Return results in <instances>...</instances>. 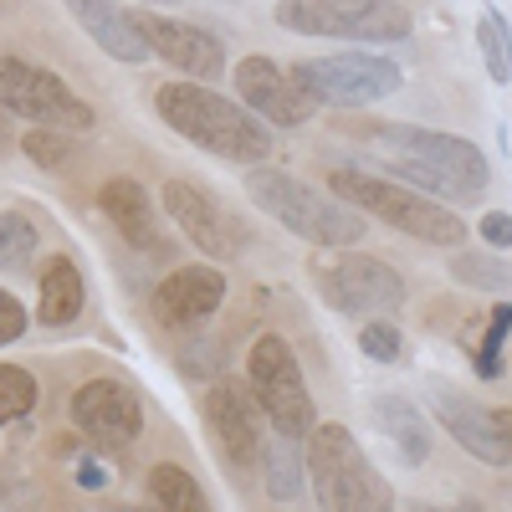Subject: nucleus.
<instances>
[{
	"instance_id": "obj_1",
	"label": "nucleus",
	"mask_w": 512,
	"mask_h": 512,
	"mask_svg": "<svg viewBox=\"0 0 512 512\" xmlns=\"http://www.w3.org/2000/svg\"><path fill=\"white\" fill-rule=\"evenodd\" d=\"M354 139H364L379 164L395 180L451 200V205H477L492 185V164L487 154L461 139V134H441V128H415V123H390V118H354L344 123Z\"/></svg>"
},
{
	"instance_id": "obj_2",
	"label": "nucleus",
	"mask_w": 512,
	"mask_h": 512,
	"mask_svg": "<svg viewBox=\"0 0 512 512\" xmlns=\"http://www.w3.org/2000/svg\"><path fill=\"white\" fill-rule=\"evenodd\" d=\"M154 113L175 128V134L216 159L231 164H262L272 154V128L256 118L246 103L216 93L210 82H159L154 88Z\"/></svg>"
},
{
	"instance_id": "obj_3",
	"label": "nucleus",
	"mask_w": 512,
	"mask_h": 512,
	"mask_svg": "<svg viewBox=\"0 0 512 512\" xmlns=\"http://www.w3.org/2000/svg\"><path fill=\"white\" fill-rule=\"evenodd\" d=\"M246 195L251 205L272 216L277 226H287L292 236H303L313 246H359L369 236V216L354 210L349 200H338L333 190H313L308 180L287 175V169H267L251 164L246 169Z\"/></svg>"
},
{
	"instance_id": "obj_4",
	"label": "nucleus",
	"mask_w": 512,
	"mask_h": 512,
	"mask_svg": "<svg viewBox=\"0 0 512 512\" xmlns=\"http://www.w3.org/2000/svg\"><path fill=\"white\" fill-rule=\"evenodd\" d=\"M328 190L338 200H349L354 210H364V216L384 221L390 231H400V236H415L425 246H446V251L466 246V221L456 210L441 205L436 195L405 185V180H384V175H369L359 164H344L328 175Z\"/></svg>"
},
{
	"instance_id": "obj_5",
	"label": "nucleus",
	"mask_w": 512,
	"mask_h": 512,
	"mask_svg": "<svg viewBox=\"0 0 512 512\" xmlns=\"http://www.w3.org/2000/svg\"><path fill=\"white\" fill-rule=\"evenodd\" d=\"M303 456H308V487H313V502L318 507H333V512H384L395 507V492L384 482L369 456L359 451L349 425H313L303 436Z\"/></svg>"
},
{
	"instance_id": "obj_6",
	"label": "nucleus",
	"mask_w": 512,
	"mask_h": 512,
	"mask_svg": "<svg viewBox=\"0 0 512 512\" xmlns=\"http://www.w3.org/2000/svg\"><path fill=\"white\" fill-rule=\"evenodd\" d=\"M277 26L297 36H328V41H410L415 16L405 0H277Z\"/></svg>"
},
{
	"instance_id": "obj_7",
	"label": "nucleus",
	"mask_w": 512,
	"mask_h": 512,
	"mask_svg": "<svg viewBox=\"0 0 512 512\" xmlns=\"http://www.w3.org/2000/svg\"><path fill=\"white\" fill-rule=\"evenodd\" d=\"M313 282H318L323 303L333 313H349V318H390L405 308V277L369 251H349V246L318 251Z\"/></svg>"
},
{
	"instance_id": "obj_8",
	"label": "nucleus",
	"mask_w": 512,
	"mask_h": 512,
	"mask_svg": "<svg viewBox=\"0 0 512 512\" xmlns=\"http://www.w3.org/2000/svg\"><path fill=\"white\" fill-rule=\"evenodd\" d=\"M318 108H374L405 88L400 62L379 52H333V57H303L287 67Z\"/></svg>"
},
{
	"instance_id": "obj_9",
	"label": "nucleus",
	"mask_w": 512,
	"mask_h": 512,
	"mask_svg": "<svg viewBox=\"0 0 512 512\" xmlns=\"http://www.w3.org/2000/svg\"><path fill=\"white\" fill-rule=\"evenodd\" d=\"M246 384H251V400L262 405V415L272 420V431L303 441L313 425H318L313 390H308L303 369H297V354L287 349L282 333H262L251 344V354H246Z\"/></svg>"
},
{
	"instance_id": "obj_10",
	"label": "nucleus",
	"mask_w": 512,
	"mask_h": 512,
	"mask_svg": "<svg viewBox=\"0 0 512 512\" xmlns=\"http://www.w3.org/2000/svg\"><path fill=\"white\" fill-rule=\"evenodd\" d=\"M0 108L26 118V123L67 128V134H88L98 123L93 108L82 103L52 67H36L26 57H11V52H0Z\"/></svg>"
},
{
	"instance_id": "obj_11",
	"label": "nucleus",
	"mask_w": 512,
	"mask_h": 512,
	"mask_svg": "<svg viewBox=\"0 0 512 512\" xmlns=\"http://www.w3.org/2000/svg\"><path fill=\"white\" fill-rule=\"evenodd\" d=\"M164 210H169V221H175L185 231V241L210 256V262H241V256L251 251V226L241 216H231V210L200 190L195 180H164Z\"/></svg>"
},
{
	"instance_id": "obj_12",
	"label": "nucleus",
	"mask_w": 512,
	"mask_h": 512,
	"mask_svg": "<svg viewBox=\"0 0 512 512\" xmlns=\"http://www.w3.org/2000/svg\"><path fill=\"white\" fill-rule=\"evenodd\" d=\"M67 415L98 451H123V446H134L144 436V400L118 379L77 384L72 400H67Z\"/></svg>"
},
{
	"instance_id": "obj_13",
	"label": "nucleus",
	"mask_w": 512,
	"mask_h": 512,
	"mask_svg": "<svg viewBox=\"0 0 512 512\" xmlns=\"http://www.w3.org/2000/svg\"><path fill=\"white\" fill-rule=\"evenodd\" d=\"M205 431L231 472H251L262 461V405L251 400L241 379H216L205 390Z\"/></svg>"
},
{
	"instance_id": "obj_14",
	"label": "nucleus",
	"mask_w": 512,
	"mask_h": 512,
	"mask_svg": "<svg viewBox=\"0 0 512 512\" xmlns=\"http://www.w3.org/2000/svg\"><path fill=\"white\" fill-rule=\"evenodd\" d=\"M226 272L221 262H190V267H175L149 297V308H154V323L169 328V333H190L200 328L205 318H216V308L226 303Z\"/></svg>"
},
{
	"instance_id": "obj_15",
	"label": "nucleus",
	"mask_w": 512,
	"mask_h": 512,
	"mask_svg": "<svg viewBox=\"0 0 512 512\" xmlns=\"http://www.w3.org/2000/svg\"><path fill=\"white\" fill-rule=\"evenodd\" d=\"M231 77H236V98H241L256 118H262V123L303 128V123H313V113H318L313 93H308L292 72H282L272 57H241Z\"/></svg>"
},
{
	"instance_id": "obj_16",
	"label": "nucleus",
	"mask_w": 512,
	"mask_h": 512,
	"mask_svg": "<svg viewBox=\"0 0 512 512\" xmlns=\"http://www.w3.org/2000/svg\"><path fill=\"white\" fill-rule=\"evenodd\" d=\"M139 26L149 36L154 57H164L169 67H180L185 77H200V82H216L226 72V47L205 26H190V21H175V16H159V11H139Z\"/></svg>"
},
{
	"instance_id": "obj_17",
	"label": "nucleus",
	"mask_w": 512,
	"mask_h": 512,
	"mask_svg": "<svg viewBox=\"0 0 512 512\" xmlns=\"http://www.w3.org/2000/svg\"><path fill=\"white\" fill-rule=\"evenodd\" d=\"M436 420L451 431V441L466 451V456H477L482 466H512V441L502 431V415L492 405H477V400H466L456 390H441L436 384Z\"/></svg>"
},
{
	"instance_id": "obj_18",
	"label": "nucleus",
	"mask_w": 512,
	"mask_h": 512,
	"mask_svg": "<svg viewBox=\"0 0 512 512\" xmlns=\"http://www.w3.org/2000/svg\"><path fill=\"white\" fill-rule=\"evenodd\" d=\"M98 210L108 216V226L123 236V246H134V251H144V256L169 251L164 226H159V205H154V195H149L139 180H128V175L103 180V190H98Z\"/></svg>"
},
{
	"instance_id": "obj_19",
	"label": "nucleus",
	"mask_w": 512,
	"mask_h": 512,
	"mask_svg": "<svg viewBox=\"0 0 512 512\" xmlns=\"http://www.w3.org/2000/svg\"><path fill=\"white\" fill-rule=\"evenodd\" d=\"M67 11H72V21L88 31L113 62L139 67V62L154 57L149 36H144V26H139V11H128L123 0H67Z\"/></svg>"
},
{
	"instance_id": "obj_20",
	"label": "nucleus",
	"mask_w": 512,
	"mask_h": 512,
	"mask_svg": "<svg viewBox=\"0 0 512 512\" xmlns=\"http://www.w3.org/2000/svg\"><path fill=\"white\" fill-rule=\"evenodd\" d=\"M369 420H374V431L400 451V461H410V466L431 461V425H425V415L405 395H374Z\"/></svg>"
},
{
	"instance_id": "obj_21",
	"label": "nucleus",
	"mask_w": 512,
	"mask_h": 512,
	"mask_svg": "<svg viewBox=\"0 0 512 512\" xmlns=\"http://www.w3.org/2000/svg\"><path fill=\"white\" fill-rule=\"evenodd\" d=\"M82 303H88V287H82L77 262L72 256H47V262H41V282H36V318H41V328L77 323Z\"/></svg>"
},
{
	"instance_id": "obj_22",
	"label": "nucleus",
	"mask_w": 512,
	"mask_h": 512,
	"mask_svg": "<svg viewBox=\"0 0 512 512\" xmlns=\"http://www.w3.org/2000/svg\"><path fill=\"white\" fill-rule=\"evenodd\" d=\"M262 482H267V497L277 507H287V502H297L308 492V456H303V446H297V436L272 431L262 441Z\"/></svg>"
},
{
	"instance_id": "obj_23",
	"label": "nucleus",
	"mask_w": 512,
	"mask_h": 512,
	"mask_svg": "<svg viewBox=\"0 0 512 512\" xmlns=\"http://www.w3.org/2000/svg\"><path fill=\"white\" fill-rule=\"evenodd\" d=\"M451 277H456V287L512 297V262L497 246H487V251H451Z\"/></svg>"
},
{
	"instance_id": "obj_24",
	"label": "nucleus",
	"mask_w": 512,
	"mask_h": 512,
	"mask_svg": "<svg viewBox=\"0 0 512 512\" xmlns=\"http://www.w3.org/2000/svg\"><path fill=\"white\" fill-rule=\"evenodd\" d=\"M144 492H149V502H154V507H169V512H205V507H210V502H205V492H200V482L185 472V466H175V461L149 466Z\"/></svg>"
},
{
	"instance_id": "obj_25",
	"label": "nucleus",
	"mask_w": 512,
	"mask_h": 512,
	"mask_svg": "<svg viewBox=\"0 0 512 512\" xmlns=\"http://www.w3.org/2000/svg\"><path fill=\"white\" fill-rule=\"evenodd\" d=\"M36 246H41V236L21 210H0V277L26 272L36 262Z\"/></svg>"
},
{
	"instance_id": "obj_26",
	"label": "nucleus",
	"mask_w": 512,
	"mask_h": 512,
	"mask_svg": "<svg viewBox=\"0 0 512 512\" xmlns=\"http://www.w3.org/2000/svg\"><path fill=\"white\" fill-rule=\"evenodd\" d=\"M36 400H41L36 374L21 369V364H0V431L16 425V420H26L36 410Z\"/></svg>"
},
{
	"instance_id": "obj_27",
	"label": "nucleus",
	"mask_w": 512,
	"mask_h": 512,
	"mask_svg": "<svg viewBox=\"0 0 512 512\" xmlns=\"http://www.w3.org/2000/svg\"><path fill=\"white\" fill-rule=\"evenodd\" d=\"M477 47H482V62L492 72V82H507L512 88V31L497 11H482L477 16Z\"/></svg>"
},
{
	"instance_id": "obj_28",
	"label": "nucleus",
	"mask_w": 512,
	"mask_h": 512,
	"mask_svg": "<svg viewBox=\"0 0 512 512\" xmlns=\"http://www.w3.org/2000/svg\"><path fill=\"white\" fill-rule=\"evenodd\" d=\"M16 149H21L31 164H41V169H67L72 154H77L72 134H67V128H52V123H36L31 134L16 139Z\"/></svg>"
},
{
	"instance_id": "obj_29",
	"label": "nucleus",
	"mask_w": 512,
	"mask_h": 512,
	"mask_svg": "<svg viewBox=\"0 0 512 512\" xmlns=\"http://www.w3.org/2000/svg\"><path fill=\"white\" fill-rule=\"evenodd\" d=\"M507 333H512V303H497L492 318H487V338H482V349H477V374L482 379H502L507 374V364H502Z\"/></svg>"
},
{
	"instance_id": "obj_30",
	"label": "nucleus",
	"mask_w": 512,
	"mask_h": 512,
	"mask_svg": "<svg viewBox=\"0 0 512 512\" xmlns=\"http://www.w3.org/2000/svg\"><path fill=\"white\" fill-rule=\"evenodd\" d=\"M359 349H364L369 359H379V364H395V359L405 354V338H400V328H395L390 318H364Z\"/></svg>"
},
{
	"instance_id": "obj_31",
	"label": "nucleus",
	"mask_w": 512,
	"mask_h": 512,
	"mask_svg": "<svg viewBox=\"0 0 512 512\" xmlns=\"http://www.w3.org/2000/svg\"><path fill=\"white\" fill-rule=\"evenodd\" d=\"M221 344L216 338H190V344L180 349V369L190 374V379H205V374H221Z\"/></svg>"
},
{
	"instance_id": "obj_32",
	"label": "nucleus",
	"mask_w": 512,
	"mask_h": 512,
	"mask_svg": "<svg viewBox=\"0 0 512 512\" xmlns=\"http://www.w3.org/2000/svg\"><path fill=\"white\" fill-rule=\"evenodd\" d=\"M26 308H21V297L16 292H6V287H0V344H16V338L26 333Z\"/></svg>"
},
{
	"instance_id": "obj_33",
	"label": "nucleus",
	"mask_w": 512,
	"mask_h": 512,
	"mask_svg": "<svg viewBox=\"0 0 512 512\" xmlns=\"http://www.w3.org/2000/svg\"><path fill=\"white\" fill-rule=\"evenodd\" d=\"M477 231H482V241H487V246H497V251H502V246H512V216H507V210H487Z\"/></svg>"
},
{
	"instance_id": "obj_34",
	"label": "nucleus",
	"mask_w": 512,
	"mask_h": 512,
	"mask_svg": "<svg viewBox=\"0 0 512 512\" xmlns=\"http://www.w3.org/2000/svg\"><path fill=\"white\" fill-rule=\"evenodd\" d=\"M77 482L88 487V492H103V487H108V472H103L98 461H88V456H82V461H77Z\"/></svg>"
},
{
	"instance_id": "obj_35",
	"label": "nucleus",
	"mask_w": 512,
	"mask_h": 512,
	"mask_svg": "<svg viewBox=\"0 0 512 512\" xmlns=\"http://www.w3.org/2000/svg\"><path fill=\"white\" fill-rule=\"evenodd\" d=\"M11 149H16V128H11V113L0 108V159H6Z\"/></svg>"
},
{
	"instance_id": "obj_36",
	"label": "nucleus",
	"mask_w": 512,
	"mask_h": 512,
	"mask_svg": "<svg viewBox=\"0 0 512 512\" xmlns=\"http://www.w3.org/2000/svg\"><path fill=\"white\" fill-rule=\"evenodd\" d=\"M497 415H502V431H507V441H512V405H507V410H497Z\"/></svg>"
},
{
	"instance_id": "obj_37",
	"label": "nucleus",
	"mask_w": 512,
	"mask_h": 512,
	"mask_svg": "<svg viewBox=\"0 0 512 512\" xmlns=\"http://www.w3.org/2000/svg\"><path fill=\"white\" fill-rule=\"evenodd\" d=\"M149 6H164L169 11V6H185V0H149Z\"/></svg>"
},
{
	"instance_id": "obj_38",
	"label": "nucleus",
	"mask_w": 512,
	"mask_h": 512,
	"mask_svg": "<svg viewBox=\"0 0 512 512\" xmlns=\"http://www.w3.org/2000/svg\"><path fill=\"white\" fill-rule=\"evenodd\" d=\"M6 6H11V0H0V11H6Z\"/></svg>"
},
{
	"instance_id": "obj_39",
	"label": "nucleus",
	"mask_w": 512,
	"mask_h": 512,
	"mask_svg": "<svg viewBox=\"0 0 512 512\" xmlns=\"http://www.w3.org/2000/svg\"><path fill=\"white\" fill-rule=\"evenodd\" d=\"M226 6H236V0H226Z\"/></svg>"
}]
</instances>
